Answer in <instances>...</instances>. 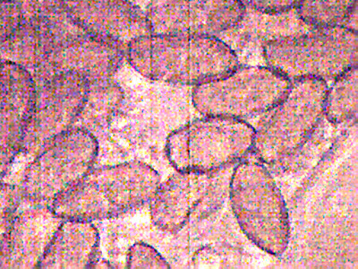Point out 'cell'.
<instances>
[{
    "instance_id": "4fadbf2b",
    "label": "cell",
    "mask_w": 358,
    "mask_h": 269,
    "mask_svg": "<svg viewBox=\"0 0 358 269\" xmlns=\"http://www.w3.org/2000/svg\"><path fill=\"white\" fill-rule=\"evenodd\" d=\"M63 8L29 19L0 43V59L24 67L31 75L73 35L82 32Z\"/></svg>"
},
{
    "instance_id": "277c9868",
    "label": "cell",
    "mask_w": 358,
    "mask_h": 269,
    "mask_svg": "<svg viewBox=\"0 0 358 269\" xmlns=\"http://www.w3.org/2000/svg\"><path fill=\"white\" fill-rule=\"evenodd\" d=\"M265 62L289 81L317 78L328 82L357 66V31L335 25L313 28L264 43Z\"/></svg>"
},
{
    "instance_id": "9c48e42d",
    "label": "cell",
    "mask_w": 358,
    "mask_h": 269,
    "mask_svg": "<svg viewBox=\"0 0 358 269\" xmlns=\"http://www.w3.org/2000/svg\"><path fill=\"white\" fill-rule=\"evenodd\" d=\"M35 83L36 95L20 153L31 158L75 127L90 88L88 79L75 72L54 73Z\"/></svg>"
},
{
    "instance_id": "484cf974",
    "label": "cell",
    "mask_w": 358,
    "mask_h": 269,
    "mask_svg": "<svg viewBox=\"0 0 358 269\" xmlns=\"http://www.w3.org/2000/svg\"><path fill=\"white\" fill-rule=\"evenodd\" d=\"M127 1L133 3V4L140 6V8H143V6H145V2H148L149 5L152 0H127Z\"/></svg>"
},
{
    "instance_id": "5bb4252c",
    "label": "cell",
    "mask_w": 358,
    "mask_h": 269,
    "mask_svg": "<svg viewBox=\"0 0 358 269\" xmlns=\"http://www.w3.org/2000/svg\"><path fill=\"white\" fill-rule=\"evenodd\" d=\"M62 221L50 205L22 200L0 251V268H37Z\"/></svg>"
},
{
    "instance_id": "e0dca14e",
    "label": "cell",
    "mask_w": 358,
    "mask_h": 269,
    "mask_svg": "<svg viewBox=\"0 0 358 269\" xmlns=\"http://www.w3.org/2000/svg\"><path fill=\"white\" fill-rule=\"evenodd\" d=\"M100 241L92 222L63 219L37 268H94L99 261Z\"/></svg>"
},
{
    "instance_id": "ac0fdd59",
    "label": "cell",
    "mask_w": 358,
    "mask_h": 269,
    "mask_svg": "<svg viewBox=\"0 0 358 269\" xmlns=\"http://www.w3.org/2000/svg\"><path fill=\"white\" fill-rule=\"evenodd\" d=\"M124 91L113 78L90 83L87 98L75 127L94 133L106 127L121 108Z\"/></svg>"
},
{
    "instance_id": "3957f363",
    "label": "cell",
    "mask_w": 358,
    "mask_h": 269,
    "mask_svg": "<svg viewBox=\"0 0 358 269\" xmlns=\"http://www.w3.org/2000/svg\"><path fill=\"white\" fill-rule=\"evenodd\" d=\"M229 196L242 232L262 251L279 257L287 251L290 223L285 200L263 163L244 159L232 172Z\"/></svg>"
},
{
    "instance_id": "ffe728a7",
    "label": "cell",
    "mask_w": 358,
    "mask_h": 269,
    "mask_svg": "<svg viewBox=\"0 0 358 269\" xmlns=\"http://www.w3.org/2000/svg\"><path fill=\"white\" fill-rule=\"evenodd\" d=\"M357 8V0H299L296 14L313 28L342 25Z\"/></svg>"
},
{
    "instance_id": "7402d4cb",
    "label": "cell",
    "mask_w": 358,
    "mask_h": 269,
    "mask_svg": "<svg viewBox=\"0 0 358 269\" xmlns=\"http://www.w3.org/2000/svg\"><path fill=\"white\" fill-rule=\"evenodd\" d=\"M127 268L169 269L171 268V265L152 246L145 242H136L127 251Z\"/></svg>"
},
{
    "instance_id": "2e32d148",
    "label": "cell",
    "mask_w": 358,
    "mask_h": 269,
    "mask_svg": "<svg viewBox=\"0 0 358 269\" xmlns=\"http://www.w3.org/2000/svg\"><path fill=\"white\" fill-rule=\"evenodd\" d=\"M62 8L83 31L126 46L152 34L145 12L127 0H62Z\"/></svg>"
},
{
    "instance_id": "d6986e66",
    "label": "cell",
    "mask_w": 358,
    "mask_h": 269,
    "mask_svg": "<svg viewBox=\"0 0 358 269\" xmlns=\"http://www.w3.org/2000/svg\"><path fill=\"white\" fill-rule=\"evenodd\" d=\"M326 96L324 116L341 125L357 120L358 109L357 66L334 80Z\"/></svg>"
},
{
    "instance_id": "52a82bcc",
    "label": "cell",
    "mask_w": 358,
    "mask_h": 269,
    "mask_svg": "<svg viewBox=\"0 0 358 269\" xmlns=\"http://www.w3.org/2000/svg\"><path fill=\"white\" fill-rule=\"evenodd\" d=\"M290 85L289 79L268 66H238L228 76L194 86L192 101L203 116L245 120L279 104Z\"/></svg>"
},
{
    "instance_id": "9a60e30c",
    "label": "cell",
    "mask_w": 358,
    "mask_h": 269,
    "mask_svg": "<svg viewBox=\"0 0 358 269\" xmlns=\"http://www.w3.org/2000/svg\"><path fill=\"white\" fill-rule=\"evenodd\" d=\"M214 174L177 172L161 182L150 201L151 220L157 228L177 233L198 212L206 211L214 193Z\"/></svg>"
},
{
    "instance_id": "7c38bea8",
    "label": "cell",
    "mask_w": 358,
    "mask_h": 269,
    "mask_svg": "<svg viewBox=\"0 0 358 269\" xmlns=\"http://www.w3.org/2000/svg\"><path fill=\"white\" fill-rule=\"evenodd\" d=\"M126 45L85 31L73 35L33 74L35 81L59 72H75L90 83L111 78L122 66Z\"/></svg>"
},
{
    "instance_id": "8fae6325",
    "label": "cell",
    "mask_w": 358,
    "mask_h": 269,
    "mask_svg": "<svg viewBox=\"0 0 358 269\" xmlns=\"http://www.w3.org/2000/svg\"><path fill=\"white\" fill-rule=\"evenodd\" d=\"M36 83L17 64H0V181L20 155L33 111Z\"/></svg>"
},
{
    "instance_id": "44dd1931",
    "label": "cell",
    "mask_w": 358,
    "mask_h": 269,
    "mask_svg": "<svg viewBox=\"0 0 358 269\" xmlns=\"http://www.w3.org/2000/svg\"><path fill=\"white\" fill-rule=\"evenodd\" d=\"M21 202L20 188L0 181V251Z\"/></svg>"
},
{
    "instance_id": "d4e9b609",
    "label": "cell",
    "mask_w": 358,
    "mask_h": 269,
    "mask_svg": "<svg viewBox=\"0 0 358 269\" xmlns=\"http://www.w3.org/2000/svg\"><path fill=\"white\" fill-rule=\"evenodd\" d=\"M22 15L13 0H0V43L17 29Z\"/></svg>"
},
{
    "instance_id": "30bf717a",
    "label": "cell",
    "mask_w": 358,
    "mask_h": 269,
    "mask_svg": "<svg viewBox=\"0 0 358 269\" xmlns=\"http://www.w3.org/2000/svg\"><path fill=\"white\" fill-rule=\"evenodd\" d=\"M245 13L236 0H152L145 14L152 34L216 36L241 24Z\"/></svg>"
},
{
    "instance_id": "8992f818",
    "label": "cell",
    "mask_w": 358,
    "mask_h": 269,
    "mask_svg": "<svg viewBox=\"0 0 358 269\" xmlns=\"http://www.w3.org/2000/svg\"><path fill=\"white\" fill-rule=\"evenodd\" d=\"M328 84L303 78L291 82L285 98L255 130L252 152L258 161L273 165L296 155L308 142L324 116Z\"/></svg>"
},
{
    "instance_id": "7a4b0ae2",
    "label": "cell",
    "mask_w": 358,
    "mask_h": 269,
    "mask_svg": "<svg viewBox=\"0 0 358 269\" xmlns=\"http://www.w3.org/2000/svg\"><path fill=\"white\" fill-rule=\"evenodd\" d=\"M161 182L159 172L141 161L92 168L50 207L64 220L115 219L150 203Z\"/></svg>"
},
{
    "instance_id": "ba28073f",
    "label": "cell",
    "mask_w": 358,
    "mask_h": 269,
    "mask_svg": "<svg viewBox=\"0 0 358 269\" xmlns=\"http://www.w3.org/2000/svg\"><path fill=\"white\" fill-rule=\"evenodd\" d=\"M98 156L95 134L73 127L48 144L29 163L19 187L22 200L50 205L88 174Z\"/></svg>"
},
{
    "instance_id": "5b68a950",
    "label": "cell",
    "mask_w": 358,
    "mask_h": 269,
    "mask_svg": "<svg viewBox=\"0 0 358 269\" xmlns=\"http://www.w3.org/2000/svg\"><path fill=\"white\" fill-rule=\"evenodd\" d=\"M255 136L245 120L204 116L169 134L166 156L177 172L215 174L252 152Z\"/></svg>"
},
{
    "instance_id": "4316f807",
    "label": "cell",
    "mask_w": 358,
    "mask_h": 269,
    "mask_svg": "<svg viewBox=\"0 0 358 269\" xmlns=\"http://www.w3.org/2000/svg\"><path fill=\"white\" fill-rule=\"evenodd\" d=\"M1 62H2V60H1V59H0V64H1Z\"/></svg>"
},
{
    "instance_id": "603a6c76",
    "label": "cell",
    "mask_w": 358,
    "mask_h": 269,
    "mask_svg": "<svg viewBox=\"0 0 358 269\" xmlns=\"http://www.w3.org/2000/svg\"><path fill=\"white\" fill-rule=\"evenodd\" d=\"M17 5L22 19H29L50 14L62 8V0H13Z\"/></svg>"
},
{
    "instance_id": "cb8c5ba5",
    "label": "cell",
    "mask_w": 358,
    "mask_h": 269,
    "mask_svg": "<svg viewBox=\"0 0 358 269\" xmlns=\"http://www.w3.org/2000/svg\"><path fill=\"white\" fill-rule=\"evenodd\" d=\"M245 8L265 15H281L296 8L299 0H236Z\"/></svg>"
},
{
    "instance_id": "6da1fadb",
    "label": "cell",
    "mask_w": 358,
    "mask_h": 269,
    "mask_svg": "<svg viewBox=\"0 0 358 269\" xmlns=\"http://www.w3.org/2000/svg\"><path fill=\"white\" fill-rule=\"evenodd\" d=\"M127 62L152 81L199 85L234 71V50L216 36L149 34L127 46Z\"/></svg>"
}]
</instances>
